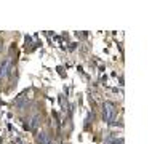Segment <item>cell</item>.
<instances>
[{
    "instance_id": "cell-1",
    "label": "cell",
    "mask_w": 160,
    "mask_h": 144,
    "mask_svg": "<svg viewBox=\"0 0 160 144\" xmlns=\"http://www.w3.org/2000/svg\"><path fill=\"white\" fill-rule=\"evenodd\" d=\"M115 119H117L115 106H114L111 101H106L102 104V120L108 122L109 125H115Z\"/></svg>"
},
{
    "instance_id": "cell-4",
    "label": "cell",
    "mask_w": 160,
    "mask_h": 144,
    "mask_svg": "<svg viewBox=\"0 0 160 144\" xmlns=\"http://www.w3.org/2000/svg\"><path fill=\"white\" fill-rule=\"evenodd\" d=\"M2 45H3V43H2V40H0V51H2Z\"/></svg>"
},
{
    "instance_id": "cell-2",
    "label": "cell",
    "mask_w": 160,
    "mask_h": 144,
    "mask_svg": "<svg viewBox=\"0 0 160 144\" xmlns=\"http://www.w3.org/2000/svg\"><path fill=\"white\" fill-rule=\"evenodd\" d=\"M11 71V59H5L2 64H0V78H3L10 74Z\"/></svg>"
},
{
    "instance_id": "cell-3",
    "label": "cell",
    "mask_w": 160,
    "mask_h": 144,
    "mask_svg": "<svg viewBox=\"0 0 160 144\" xmlns=\"http://www.w3.org/2000/svg\"><path fill=\"white\" fill-rule=\"evenodd\" d=\"M111 144H123V139H122V138H117V139L114 138V139L111 141Z\"/></svg>"
}]
</instances>
